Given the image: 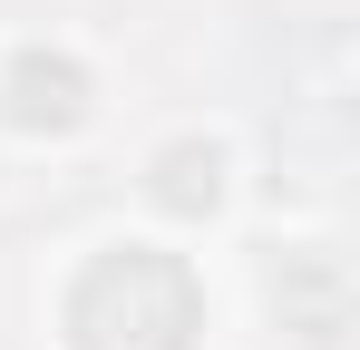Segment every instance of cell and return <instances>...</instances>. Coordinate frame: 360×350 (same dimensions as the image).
<instances>
[{"mask_svg":"<svg viewBox=\"0 0 360 350\" xmlns=\"http://www.w3.org/2000/svg\"><path fill=\"white\" fill-rule=\"evenodd\" d=\"M166 214H214L224 205V146H205V136H185L156 156V185H146Z\"/></svg>","mask_w":360,"mask_h":350,"instance_id":"3","label":"cell"},{"mask_svg":"<svg viewBox=\"0 0 360 350\" xmlns=\"http://www.w3.org/2000/svg\"><path fill=\"white\" fill-rule=\"evenodd\" d=\"M205 302L195 273L156 243H108L68 283V350H195Z\"/></svg>","mask_w":360,"mask_h":350,"instance_id":"1","label":"cell"},{"mask_svg":"<svg viewBox=\"0 0 360 350\" xmlns=\"http://www.w3.org/2000/svg\"><path fill=\"white\" fill-rule=\"evenodd\" d=\"M10 117H20V127L68 136V127L88 117V68H78L68 49H30L20 68H10Z\"/></svg>","mask_w":360,"mask_h":350,"instance_id":"2","label":"cell"}]
</instances>
